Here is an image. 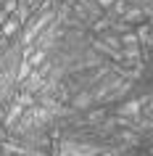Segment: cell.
Wrapping results in <instances>:
<instances>
[{
	"label": "cell",
	"mask_w": 153,
	"mask_h": 156,
	"mask_svg": "<svg viewBox=\"0 0 153 156\" xmlns=\"http://www.w3.org/2000/svg\"><path fill=\"white\" fill-rule=\"evenodd\" d=\"M100 5H111V0H100Z\"/></svg>",
	"instance_id": "cell-8"
},
{
	"label": "cell",
	"mask_w": 153,
	"mask_h": 156,
	"mask_svg": "<svg viewBox=\"0 0 153 156\" xmlns=\"http://www.w3.org/2000/svg\"><path fill=\"white\" fill-rule=\"evenodd\" d=\"M42 58H45V56H42V53H37V56H34V58H32V61H29V64H32V66H34V64H40Z\"/></svg>",
	"instance_id": "cell-7"
},
{
	"label": "cell",
	"mask_w": 153,
	"mask_h": 156,
	"mask_svg": "<svg viewBox=\"0 0 153 156\" xmlns=\"http://www.w3.org/2000/svg\"><path fill=\"white\" fill-rule=\"evenodd\" d=\"M29 69H32V64H26V61H24V64H21V69H19V80H24L26 74H29Z\"/></svg>",
	"instance_id": "cell-2"
},
{
	"label": "cell",
	"mask_w": 153,
	"mask_h": 156,
	"mask_svg": "<svg viewBox=\"0 0 153 156\" xmlns=\"http://www.w3.org/2000/svg\"><path fill=\"white\" fill-rule=\"evenodd\" d=\"M98 154L95 148H87V146H66L64 148V156H92Z\"/></svg>",
	"instance_id": "cell-1"
},
{
	"label": "cell",
	"mask_w": 153,
	"mask_h": 156,
	"mask_svg": "<svg viewBox=\"0 0 153 156\" xmlns=\"http://www.w3.org/2000/svg\"><path fill=\"white\" fill-rule=\"evenodd\" d=\"M127 19H129V21H137V19H140V11H129Z\"/></svg>",
	"instance_id": "cell-5"
},
{
	"label": "cell",
	"mask_w": 153,
	"mask_h": 156,
	"mask_svg": "<svg viewBox=\"0 0 153 156\" xmlns=\"http://www.w3.org/2000/svg\"><path fill=\"white\" fill-rule=\"evenodd\" d=\"M121 111H124V114H135V111H137V103H129V106H124Z\"/></svg>",
	"instance_id": "cell-4"
},
{
	"label": "cell",
	"mask_w": 153,
	"mask_h": 156,
	"mask_svg": "<svg viewBox=\"0 0 153 156\" xmlns=\"http://www.w3.org/2000/svg\"><path fill=\"white\" fill-rule=\"evenodd\" d=\"M13 29H16V21H11V24L5 27V29H3V32H5V34H11V32H13Z\"/></svg>",
	"instance_id": "cell-6"
},
{
	"label": "cell",
	"mask_w": 153,
	"mask_h": 156,
	"mask_svg": "<svg viewBox=\"0 0 153 156\" xmlns=\"http://www.w3.org/2000/svg\"><path fill=\"white\" fill-rule=\"evenodd\" d=\"M87 103H90V95H79V98H77V106H87Z\"/></svg>",
	"instance_id": "cell-3"
}]
</instances>
